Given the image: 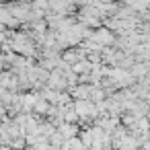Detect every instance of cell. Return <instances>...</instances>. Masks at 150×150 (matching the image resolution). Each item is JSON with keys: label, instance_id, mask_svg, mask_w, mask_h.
<instances>
[{"label": "cell", "instance_id": "obj_3", "mask_svg": "<svg viewBox=\"0 0 150 150\" xmlns=\"http://www.w3.org/2000/svg\"><path fill=\"white\" fill-rule=\"evenodd\" d=\"M0 88H6V91H13L17 93L19 91V78L13 70H2L0 72Z\"/></svg>", "mask_w": 150, "mask_h": 150}, {"label": "cell", "instance_id": "obj_6", "mask_svg": "<svg viewBox=\"0 0 150 150\" xmlns=\"http://www.w3.org/2000/svg\"><path fill=\"white\" fill-rule=\"evenodd\" d=\"M0 72H2V64H0Z\"/></svg>", "mask_w": 150, "mask_h": 150}, {"label": "cell", "instance_id": "obj_4", "mask_svg": "<svg viewBox=\"0 0 150 150\" xmlns=\"http://www.w3.org/2000/svg\"><path fill=\"white\" fill-rule=\"evenodd\" d=\"M56 129L60 132V136H62L64 140L74 138V136H78V132H80V127H78L76 123H70V121H62V123H58Z\"/></svg>", "mask_w": 150, "mask_h": 150}, {"label": "cell", "instance_id": "obj_2", "mask_svg": "<svg viewBox=\"0 0 150 150\" xmlns=\"http://www.w3.org/2000/svg\"><path fill=\"white\" fill-rule=\"evenodd\" d=\"M88 39H93V41H95V43H99L101 47H111V45L115 43L117 35H115L111 29H107L105 25H101V27L93 29V33H91V37H88Z\"/></svg>", "mask_w": 150, "mask_h": 150}, {"label": "cell", "instance_id": "obj_5", "mask_svg": "<svg viewBox=\"0 0 150 150\" xmlns=\"http://www.w3.org/2000/svg\"><path fill=\"white\" fill-rule=\"evenodd\" d=\"M47 107H50V103H47L39 93H35V103H33V111H35V115H45Z\"/></svg>", "mask_w": 150, "mask_h": 150}, {"label": "cell", "instance_id": "obj_1", "mask_svg": "<svg viewBox=\"0 0 150 150\" xmlns=\"http://www.w3.org/2000/svg\"><path fill=\"white\" fill-rule=\"evenodd\" d=\"M72 109L76 111L78 119H95L97 117V107L91 99H74Z\"/></svg>", "mask_w": 150, "mask_h": 150}]
</instances>
